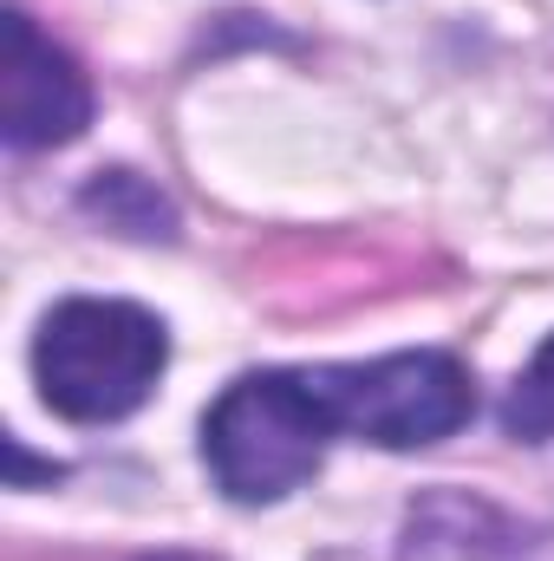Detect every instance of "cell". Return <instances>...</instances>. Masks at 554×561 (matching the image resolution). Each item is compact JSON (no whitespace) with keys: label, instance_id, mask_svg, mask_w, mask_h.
I'll return each mask as SVG.
<instances>
[{"label":"cell","instance_id":"obj_6","mask_svg":"<svg viewBox=\"0 0 554 561\" xmlns=\"http://www.w3.org/2000/svg\"><path fill=\"white\" fill-rule=\"evenodd\" d=\"M79 209H85L99 229L131 236V242H170V236H176L170 196H163L150 176H138V170H99V176L79 190Z\"/></svg>","mask_w":554,"mask_h":561},{"label":"cell","instance_id":"obj_7","mask_svg":"<svg viewBox=\"0 0 554 561\" xmlns=\"http://www.w3.org/2000/svg\"><path fill=\"white\" fill-rule=\"evenodd\" d=\"M503 431L516 444H549L554 437V333L542 340V353L516 373V386L503 399Z\"/></svg>","mask_w":554,"mask_h":561},{"label":"cell","instance_id":"obj_4","mask_svg":"<svg viewBox=\"0 0 554 561\" xmlns=\"http://www.w3.org/2000/svg\"><path fill=\"white\" fill-rule=\"evenodd\" d=\"M92 125V85L20 7L0 20V138L13 150H59Z\"/></svg>","mask_w":554,"mask_h":561},{"label":"cell","instance_id":"obj_2","mask_svg":"<svg viewBox=\"0 0 554 561\" xmlns=\"http://www.w3.org/2000/svg\"><path fill=\"white\" fill-rule=\"evenodd\" d=\"M333 437L313 373H242L203 419V463L229 503H280L320 470Z\"/></svg>","mask_w":554,"mask_h":561},{"label":"cell","instance_id":"obj_3","mask_svg":"<svg viewBox=\"0 0 554 561\" xmlns=\"http://www.w3.org/2000/svg\"><path fill=\"white\" fill-rule=\"evenodd\" d=\"M313 386L346 437H366L385 450L437 444L476 419V386H470L463 359L437 353V346L385 353L366 366H313Z\"/></svg>","mask_w":554,"mask_h":561},{"label":"cell","instance_id":"obj_1","mask_svg":"<svg viewBox=\"0 0 554 561\" xmlns=\"http://www.w3.org/2000/svg\"><path fill=\"white\" fill-rule=\"evenodd\" d=\"M170 366V333L138 300H59L33 340L39 399L72 424H118L157 392Z\"/></svg>","mask_w":554,"mask_h":561},{"label":"cell","instance_id":"obj_8","mask_svg":"<svg viewBox=\"0 0 554 561\" xmlns=\"http://www.w3.org/2000/svg\"><path fill=\"white\" fill-rule=\"evenodd\" d=\"M0 450H7V470H13V490H26V483H33V477H46V483H53V477H59V463H33V457H26V444H20V437H7V444H0Z\"/></svg>","mask_w":554,"mask_h":561},{"label":"cell","instance_id":"obj_5","mask_svg":"<svg viewBox=\"0 0 554 561\" xmlns=\"http://www.w3.org/2000/svg\"><path fill=\"white\" fill-rule=\"evenodd\" d=\"M516 549H529L522 523L470 490L417 496L405 516V536H399V561H503Z\"/></svg>","mask_w":554,"mask_h":561}]
</instances>
